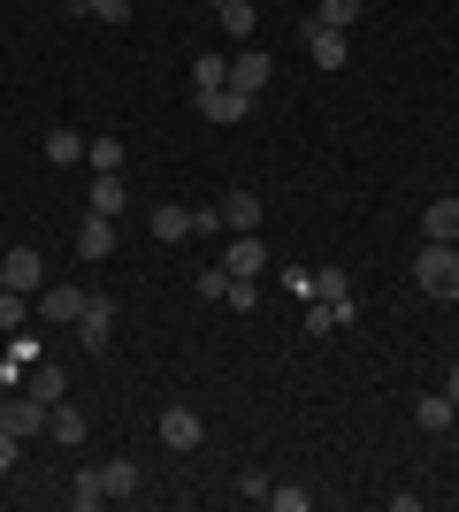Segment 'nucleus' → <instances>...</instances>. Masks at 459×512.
I'll return each instance as SVG.
<instances>
[{"label": "nucleus", "instance_id": "obj_25", "mask_svg": "<svg viewBox=\"0 0 459 512\" xmlns=\"http://www.w3.org/2000/svg\"><path fill=\"white\" fill-rule=\"evenodd\" d=\"M414 421H421V428H452V421H459V406L437 390V398H414Z\"/></svg>", "mask_w": 459, "mask_h": 512}, {"label": "nucleus", "instance_id": "obj_23", "mask_svg": "<svg viewBox=\"0 0 459 512\" xmlns=\"http://www.w3.org/2000/svg\"><path fill=\"white\" fill-rule=\"evenodd\" d=\"M230 85V54H192V92H215Z\"/></svg>", "mask_w": 459, "mask_h": 512}, {"label": "nucleus", "instance_id": "obj_4", "mask_svg": "<svg viewBox=\"0 0 459 512\" xmlns=\"http://www.w3.org/2000/svg\"><path fill=\"white\" fill-rule=\"evenodd\" d=\"M0 276H8V291H31V299H39V291H46L39 245H8V253H0Z\"/></svg>", "mask_w": 459, "mask_h": 512}, {"label": "nucleus", "instance_id": "obj_1", "mask_svg": "<svg viewBox=\"0 0 459 512\" xmlns=\"http://www.w3.org/2000/svg\"><path fill=\"white\" fill-rule=\"evenodd\" d=\"M414 283L429 291V299H452V306H459V245H429V237H421Z\"/></svg>", "mask_w": 459, "mask_h": 512}, {"label": "nucleus", "instance_id": "obj_5", "mask_svg": "<svg viewBox=\"0 0 459 512\" xmlns=\"http://www.w3.org/2000/svg\"><path fill=\"white\" fill-rule=\"evenodd\" d=\"M268 77H276V62H268L261 46H238V54H230V85H238L245 100H261V92H268Z\"/></svg>", "mask_w": 459, "mask_h": 512}, {"label": "nucleus", "instance_id": "obj_10", "mask_svg": "<svg viewBox=\"0 0 459 512\" xmlns=\"http://www.w3.org/2000/svg\"><path fill=\"white\" fill-rule=\"evenodd\" d=\"M46 436H54V444H69V451H77V444H85V436H92L85 406H69V398H62V406H46Z\"/></svg>", "mask_w": 459, "mask_h": 512}, {"label": "nucleus", "instance_id": "obj_27", "mask_svg": "<svg viewBox=\"0 0 459 512\" xmlns=\"http://www.w3.org/2000/svg\"><path fill=\"white\" fill-rule=\"evenodd\" d=\"M222 299H230V314H253V306H261V283H253V276H230Z\"/></svg>", "mask_w": 459, "mask_h": 512}, {"label": "nucleus", "instance_id": "obj_13", "mask_svg": "<svg viewBox=\"0 0 459 512\" xmlns=\"http://www.w3.org/2000/svg\"><path fill=\"white\" fill-rule=\"evenodd\" d=\"M77 253H85V260H108L115 253V222H108V214L85 207V222H77Z\"/></svg>", "mask_w": 459, "mask_h": 512}, {"label": "nucleus", "instance_id": "obj_8", "mask_svg": "<svg viewBox=\"0 0 459 512\" xmlns=\"http://www.w3.org/2000/svg\"><path fill=\"white\" fill-rule=\"evenodd\" d=\"M0 428H8V436H23V444H31V436H46V406H39V398H31V390H16V398L0 406Z\"/></svg>", "mask_w": 459, "mask_h": 512}, {"label": "nucleus", "instance_id": "obj_34", "mask_svg": "<svg viewBox=\"0 0 459 512\" xmlns=\"http://www.w3.org/2000/svg\"><path fill=\"white\" fill-rule=\"evenodd\" d=\"M16 451H23V436H8V428H0V474L16 467Z\"/></svg>", "mask_w": 459, "mask_h": 512}, {"label": "nucleus", "instance_id": "obj_3", "mask_svg": "<svg viewBox=\"0 0 459 512\" xmlns=\"http://www.w3.org/2000/svg\"><path fill=\"white\" fill-rule=\"evenodd\" d=\"M85 306H92V291H77V283H46V291H39V321H46V329H77Z\"/></svg>", "mask_w": 459, "mask_h": 512}, {"label": "nucleus", "instance_id": "obj_12", "mask_svg": "<svg viewBox=\"0 0 459 512\" xmlns=\"http://www.w3.org/2000/svg\"><path fill=\"white\" fill-rule=\"evenodd\" d=\"M23 390H31V398H39V406H62L69 398V367H54V360H31V375H23Z\"/></svg>", "mask_w": 459, "mask_h": 512}, {"label": "nucleus", "instance_id": "obj_14", "mask_svg": "<svg viewBox=\"0 0 459 512\" xmlns=\"http://www.w3.org/2000/svg\"><path fill=\"white\" fill-rule=\"evenodd\" d=\"M421 237H429V245H459V199H429V214H421Z\"/></svg>", "mask_w": 459, "mask_h": 512}, {"label": "nucleus", "instance_id": "obj_17", "mask_svg": "<svg viewBox=\"0 0 459 512\" xmlns=\"http://www.w3.org/2000/svg\"><path fill=\"white\" fill-rule=\"evenodd\" d=\"M46 161H54V169H77V161H85V138L69 123H46Z\"/></svg>", "mask_w": 459, "mask_h": 512}, {"label": "nucleus", "instance_id": "obj_36", "mask_svg": "<svg viewBox=\"0 0 459 512\" xmlns=\"http://www.w3.org/2000/svg\"><path fill=\"white\" fill-rule=\"evenodd\" d=\"M207 8H222V0H207Z\"/></svg>", "mask_w": 459, "mask_h": 512}, {"label": "nucleus", "instance_id": "obj_31", "mask_svg": "<svg viewBox=\"0 0 459 512\" xmlns=\"http://www.w3.org/2000/svg\"><path fill=\"white\" fill-rule=\"evenodd\" d=\"M92 23H131V0H92Z\"/></svg>", "mask_w": 459, "mask_h": 512}, {"label": "nucleus", "instance_id": "obj_26", "mask_svg": "<svg viewBox=\"0 0 459 512\" xmlns=\"http://www.w3.org/2000/svg\"><path fill=\"white\" fill-rule=\"evenodd\" d=\"M108 497H138V459H108Z\"/></svg>", "mask_w": 459, "mask_h": 512}, {"label": "nucleus", "instance_id": "obj_24", "mask_svg": "<svg viewBox=\"0 0 459 512\" xmlns=\"http://www.w3.org/2000/svg\"><path fill=\"white\" fill-rule=\"evenodd\" d=\"M360 8H368V0H314V23H329V31H352V23H360Z\"/></svg>", "mask_w": 459, "mask_h": 512}, {"label": "nucleus", "instance_id": "obj_21", "mask_svg": "<svg viewBox=\"0 0 459 512\" xmlns=\"http://www.w3.org/2000/svg\"><path fill=\"white\" fill-rule=\"evenodd\" d=\"M85 161H92V176H123V138H115V130L85 138Z\"/></svg>", "mask_w": 459, "mask_h": 512}, {"label": "nucleus", "instance_id": "obj_35", "mask_svg": "<svg viewBox=\"0 0 459 512\" xmlns=\"http://www.w3.org/2000/svg\"><path fill=\"white\" fill-rule=\"evenodd\" d=\"M444 398H452V406H459V367H452V375H444Z\"/></svg>", "mask_w": 459, "mask_h": 512}, {"label": "nucleus", "instance_id": "obj_20", "mask_svg": "<svg viewBox=\"0 0 459 512\" xmlns=\"http://www.w3.org/2000/svg\"><path fill=\"white\" fill-rule=\"evenodd\" d=\"M146 230L161 237V245H176V237H192V207H169V199H161V207L146 214Z\"/></svg>", "mask_w": 459, "mask_h": 512}, {"label": "nucleus", "instance_id": "obj_28", "mask_svg": "<svg viewBox=\"0 0 459 512\" xmlns=\"http://www.w3.org/2000/svg\"><path fill=\"white\" fill-rule=\"evenodd\" d=\"M329 329H337V306H329V299H306V337H329Z\"/></svg>", "mask_w": 459, "mask_h": 512}, {"label": "nucleus", "instance_id": "obj_9", "mask_svg": "<svg viewBox=\"0 0 459 512\" xmlns=\"http://www.w3.org/2000/svg\"><path fill=\"white\" fill-rule=\"evenodd\" d=\"M222 230H230V237L261 230V192H245V184H230V192H222Z\"/></svg>", "mask_w": 459, "mask_h": 512}, {"label": "nucleus", "instance_id": "obj_16", "mask_svg": "<svg viewBox=\"0 0 459 512\" xmlns=\"http://www.w3.org/2000/svg\"><path fill=\"white\" fill-rule=\"evenodd\" d=\"M85 207H92V214H108V222H123V207H131V192H123V176H92Z\"/></svg>", "mask_w": 459, "mask_h": 512}, {"label": "nucleus", "instance_id": "obj_29", "mask_svg": "<svg viewBox=\"0 0 459 512\" xmlns=\"http://www.w3.org/2000/svg\"><path fill=\"white\" fill-rule=\"evenodd\" d=\"M268 490H276V482H268L261 467H245V474H238V497H245V505H268Z\"/></svg>", "mask_w": 459, "mask_h": 512}, {"label": "nucleus", "instance_id": "obj_11", "mask_svg": "<svg viewBox=\"0 0 459 512\" xmlns=\"http://www.w3.org/2000/svg\"><path fill=\"white\" fill-rule=\"evenodd\" d=\"M108 337H115V306L92 299L85 314H77V344H85V352H108Z\"/></svg>", "mask_w": 459, "mask_h": 512}, {"label": "nucleus", "instance_id": "obj_2", "mask_svg": "<svg viewBox=\"0 0 459 512\" xmlns=\"http://www.w3.org/2000/svg\"><path fill=\"white\" fill-rule=\"evenodd\" d=\"M299 39H306V62L314 69H345V54H352V31H329V23H314V16L299 23Z\"/></svg>", "mask_w": 459, "mask_h": 512}, {"label": "nucleus", "instance_id": "obj_32", "mask_svg": "<svg viewBox=\"0 0 459 512\" xmlns=\"http://www.w3.org/2000/svg\"><path fill=\"white\" fill-rule=\"evenodd\" d=\"M284 291L291 299H314V268H284Z\"/></svg>", "mask_w": 459, "mask_h": 512}, {"label": "nucleus", "instance_id": "obj_7", "mask_svg": "<svg viewBox=\"0 0 459 512\" xmlns=\"http://www.w3.org/2000/svg\"><path fill=\"white\" fill-rule=\"evenodd\" d=\"M192 107L207 115V123H245L253 115V100H245L238 85H215V92H192Z\"/></svg>", "mask_w": 459, "mask_h": 512}, {"label": "nucleus", "instance_id": "obj_15", "mask_svg": "<svg viewBox=\"0 0 459 512\" xmlns=\"http://www.w3.org/2000/svg\"><path fill=\"white\" fill-rule=\"evenodd\" d=\"M261 268H268V245H261V230L230 237V276H253V283H261Z\"/></svg>", "mask_w": 459, "mask_h": 512}, {"label": "nucleus", "instance_id": "obj_33", "mask_svg": "<svg viewBox=\"0 0 459 512\" xmlns=\"http://www.w3.org/2000/svg\"><path fill=\"white\" fill-rule=\"evenodd\" d=\"M222 230V207H192V237H215Z\"/></svg>", "mask_w": 459, "mask_h": 512}, {"label": "nucleus", "instance_id": "obj_19", "mask_svg": "<svg viewBox=\"0 0 459 512\" xmlns=\"http://www.w3.org/2000/svg\"><path fill=\"white\" fill-rule=\"evenodd\" d=\"M69 505H77V512H100V505H108V474H100V467H77V482H69Z\"/></svg>", "mask_w": 459, "mask_h": 512}, {"label": "nucleus", "instance_id": "obj_22", "mask_svg": "<svg viewBox=\"0 0 459 512\" xmlns=\"http://www.w3.org/2000/svg\"><path fill=\"white\" fill-rule=\"evenodd\" d=\"M215 16H222V31H230L238 46H253V23H261V16H253V0H222Z\"/></svg>", "mask_w": 459, "mask_h": 512}, {"label": "nucleus", "instance_id": "obj_30", "mask_svg": "<svg viewBox=\"0 0 459 512\" xmlns=\"http://www.w3.org/2000/svg\"><path fill=\"white\" fill-rule=\"evenodd\" d=\"M230 291V268H199V299H222Z\"/></svg>", "mask_w": 459, "mask_h": 512}, {"label": "nucleus", "instance_id": "obj_18", "mask_svg": "<svg viewBox=\"0 0 459 512\" xmlns=\"http://www.w3.org/2000/svg\"><path fill=\"white\" fill-rule=\"evenodd\" d=\"M31 314H39V299H31V291H8V283H0V329H8V337H23V329H31Z\"/></svg>", "mask_w": 459, "mask_h": 512}, {"label": "nucleus", "instance_id": "obj_6", "mask_svg": "<svg viewBox=\"0 0 459 512\" xmlns=\"http://www.w3.org/2000/svg\"><path fill=\"white\" fill-rule=\"evenodd\" d=\"M161 444L169 451H199L207 444V421H199L192 406H161Z\"/></svg>", "mask_w": 459, "mask_h": 512}]
</instances>
